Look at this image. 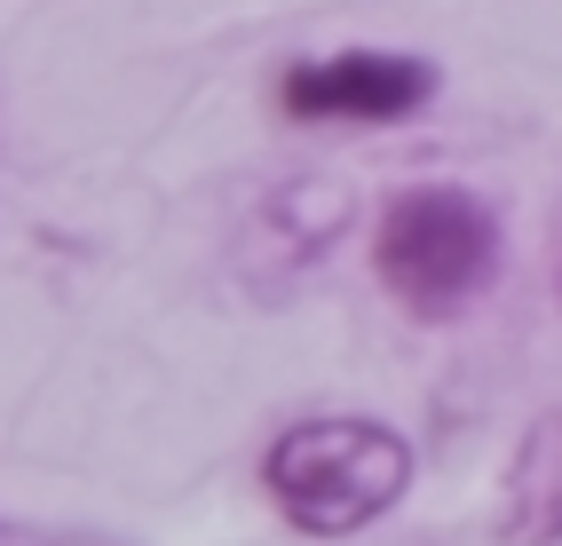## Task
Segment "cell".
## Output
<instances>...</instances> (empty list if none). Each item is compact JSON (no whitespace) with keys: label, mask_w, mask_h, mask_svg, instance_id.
<instances>
[{"label":"cell","mask_w":562,"mask_h":546,"mask_svg":"<svg viewBox=\"0 0 562 546\" xmlns=\"http://www.w3.org/2000/svg\"><path fill=\"white\" fill-rule=\"evenodd\" d=\"M499 262H507L499 214L460 182H412L372 223V277L420 325H460L499 285Z\"/></svg>","instance_id":"1"},{"label":"cell","mask_w":562,"mask_h":546,"mask_svg":"<svg viewBox=\"0 0 562 546\" xmlns=\"http://www.w3.org/2000/svg\"><path fill=\"white\" fill-rule=\"evenodd\" d=\"M261 491L310 538H357L412 491V444L372 412H310L261 452Z\"/></svg>","instance_id":"2"},{"label":"cell","mask_w":562,"mask_h":546,"mask_svg":"<svg viewBox=\"0 0 562 546\" xmlns=\"http://www.w3.org/2000/svg\"><path fill=\"white\" fill-rule=\"evenodd\" d=\"M436 103V64L404 48H341L310 56L278 80V112L302 127H396Z\"/></svg>","instance_id":"3"},{"label":"cell","mask_w":562,"mask_h":546,"mask_svg":"<svg viewBox=\"0 0 562 546\" xmlns=\"http://www.w3.org/2000/svg\"><path fill=\"white\" fill-rule=\"evenodd\" d=\"M499 538L507 546H562V405L522 428L499 484Z\"/></svg>","instance_id":"4"},{"label":"cell","mask_w":562,"mask_h":546,"mask_svg":"<svg viewBox=\"0 0 562 546\" xmlns=\"http://www.w3.org/2000/svg\"><path fill=\"white\" fill-rule=\"evenodd\" d=\"M0 546H88V538H32V531H16V523H0Z\"/></svg>","instance_id":"5"}]
</instances>
